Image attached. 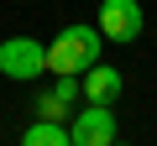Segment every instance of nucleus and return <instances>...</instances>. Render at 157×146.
Here are the masks:
<instances>
[{
	"mask_svg": "<svg viewBox=\"0 0 157 146\" xmlns=\"http://www.w3.org/2000/svg\"><path fill=\"white\" fill-rule=\"evenodd\" d=\"M0 73L16 78V84L42 78L47 73V42H37V37H6L0 42Z\"/></svg>",
	"mask_w": 157,
	"mask_h": 146,
	"instance_id": "f03ea898",
	"label": "nucleus"
},
{
	"mask_svg": "<svg viewBox=\"0 0 157 146\" xmlns=\"http://www.w3.org/2000/svg\"><path fill=\"white\" fill-rule=\"evenodd\" d=\"M78 104H84V99H78V78H73V73H52V89L37 99V115H47V120H68Z\"/></svg>",
	"mask_w": 157,
	"mask_h": 146,
	"instance_id": "423d86ee",
	"label": "nucleus"
},
{
	"mask_svg": "<svg viewBox=\"0 0 157 146\" xmlns=\"http://www.w3.org/2000/svg\"><path fill=\"white\" fill-rule=\"evenodd\" d=\"M121 94H126L121 68H110V63H94V68H84V73H78V99H84V104H115Z\"/></svg>",
	"mask_w": 157,
	"mask_h": 146,
	"instance_id": "39448f33",
	"label": "nucleus"
},
{
	"mask_svg": "<svg viewBox=\"0 0 157 146\" xmlns=\"http://www.w3.org/2000/svg\"><path fill=\"white\" fill-rule=\"evenodd\" d=\"M110 146H126V141H121V136H115V141H110Z\"/></svg>",
	"mask_w": 157,
	"mask_h": 146,
	"instance_id": "6e6552de",
	"label": "nucleus"
},
{
	"mask_svg": "<svg viewBox=\"0 0 157 146\" xmlns=\"http://www.w3.org/2000/svg\"><path fill=\"white\" fill-rule=\"evenodd\" d=\"M100 26H84V21H73V26H63L58 37H52V47H47V73H84V68H94L100 63Z\"/></svg>",
	"mask_w": 157,
	"mask_h": 146,
	"instance_id": "f257e3e1",
	"label": "nucleus"
},
{
	"mask_svg": "<svg viewBox=\"0 0 157 146\" xmlns=\"http://www.w3.org/2000/svg\"><path fill=\"white\" fill-rule=\"evenodd\" d=\"M68 141L73 146H110L115 141V115L110 104H78L68 115Z\"/></svg>",
	"mask_w": 157,
	"mask_h": 146,
	"instance_id": "7ed1b4c3",
	"label": "nucleus"
},
{
	"mask_svg": "<svg viewBox=\"0 0 157 146\" xmlns=\"http://www.w3.org/2000/svg\"><path fill=\"white\" fill-rule=\"evenodd\" d=\"M21 146H73V141H68V120H47V115H37V120L21 130Z\"/></svg>",
	"mask_w": 157,
	"mask_h": 146,
	"instance_id": "0eeeda50",
	"label": "nucleus"
},
{
	"mask_svg": "<svg viewBox=\"0 0 157 146\" xmlns=\"http://www.w3.org/2000/svg\"><path fill=\"white\" fill-rule=\"evenodd\" d=\"M94 26H100V37H105V42L126 47V42H136V37H141L147 16H141V5H136V0H105Z\"/></svg>",
	"mask_w": 157,
	"mask_h": 146,
	"instance_id": "20e7f679",
	"label": "nucleus"
}]
</instances>
